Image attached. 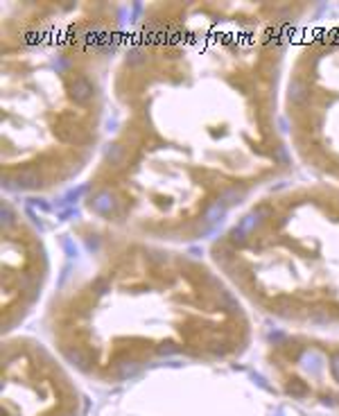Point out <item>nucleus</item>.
<instances>
[{
    "mask_svg": "<svg viewBox=\"0 0 339 416\" xmlns=\"http://www.w3.org/2000/svg\"><path fill=\"white\" fill-rule=\"evenodd\" d=\"M16 181H18L20 188H34L39 183V174L34 170H20L16 172Z\"/></svg>",
    "mask_w": 339,
    "mask_h": 416,
    "instance_id": "nucleus-3",
    "label": "nucleus"
},
{
    "mask_svg": "<svg viewBox=\"0 0 339 416\" xmlns=\"http://www.w3.org/2000/svg\"><path fill=\"white\" fill-rule=\"evenodd\" d=\"M91 208L93 211H98V213H111L113 208H115V199H113V195L111 192H100L98 197H95L93 201H91Z\"/></svg>",
    "mask_w": 339,
    "mask_h": 416,
    "instance_id": "nucleus-2",
    "label": "nucleus"
},
{
    "mask_svg": "<svg viewBox=\"0 0 339 416\" xmlns=\"http://www.w3.org/2000/svg\"><path fill=\"white\" fill-rule=\"evenodd\" d=\"M290 91H292L290 95H292V100H294V102H301V100L305 98V86L299 82V79H294V82H292V88H290Z\"/></svg>",
    "mask_w": 339,
    "mask_h": 416,
    "instance_id": "nucleus-4",
    "label": "nucleus"
},
{
    "mask_svg": "<svg viewBox=\"0 0 339 416\" xmlns=\"http://www.w3.org/2000/svg\"><path fill=\"white\" fill-rule=\"evenodd\" d=\"M70 95H73L75 102H89L93 98V84L86 77H77L73 84H70Z\"/></svg>",
    "mask_w": 339,
    "mask_h": 416,
    "instance_id": "nucleus-1",
    "label": "nucleus"
}]
</instances>
